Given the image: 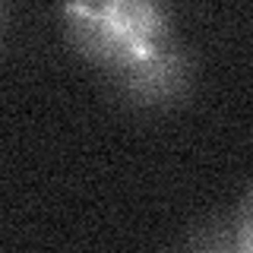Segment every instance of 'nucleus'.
<instances>
[{
    "mask_svg": "<svg viewBox=\"0 0 253 253\" xmlns=\"http://www.w3.org/2000/svg\"><path fill=\"white\" fill-rule=\"evenodd\" d=\"M231 228H234V250L237 253H253V187L244 193Z\"/></svg>",
    "mask_w": 253,
    "mask_h": 253,
    "instance_id": "nucleus-3",
    "label": "nucleus"
},
{
    "mask_svg": "<svg viewBox=\"0 0 253 253\" xmlns=\"http://www.w3.org/2000/svg\"><path fill=\"white\" fill-rule=\"evenodd\" d=\"M114 83L136 105H171V101L184 98L187 83H190L187 54L171 38L155 57H149L139 67H130L124 73H117Z\"/></svg>",
    "mask_w": 253,
    "mask_h": 253,
    "instance_id": "nucleus-2",
    "label": "nucleus"
},
{
    "mask_svg": "<svg viewBox=\"0 0 253 253\" xmlns=\"http://www.w3.org/2000/svg\"><path fill=\"white\" fill-rule=\"evenodd\" d=\"M187 253H237L234 250V228L221 231V228H203L200 234L190 241Z\"/></svg>",
    "mask_w": 253,
    "mask_h": 253,
    "instance_id": "nucleus-4",
    "label": "nucleus"
},
{
    "mask_svg": "<svg viewBox=\"0 0 253 253\" xmlns=\"http://www.w3.org/2000/svg\"><path fill=\"white\" fill-rule=\"evenodd\" d=\"M63 29L85 60L111 70V76L139 67L171 42L168 13L146 0L111 3H67Z\"/></svg>",
    "mask_w": 253,
    "mask_h": 253,
    "instance_id": "nucleus-1",
    "label": "nucleus"
}]
</instances>
